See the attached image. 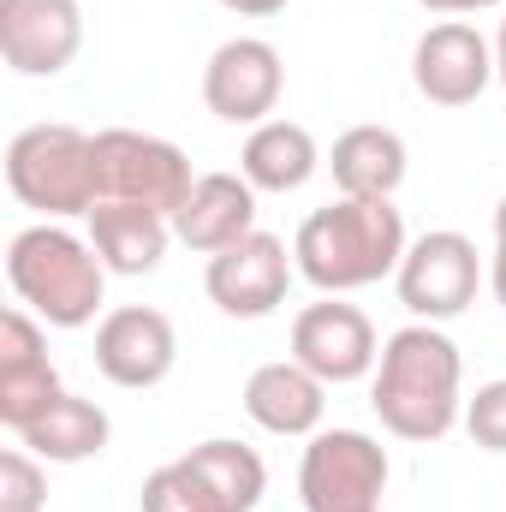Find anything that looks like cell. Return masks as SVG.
<instances>
[{
  "mask_svg": "<svg viewBox=\"0 0 506 512\" xmlns=\"http://www.w3.org/2000/svg\"><path fill=\"white\" fill-rule=\"evenodd\" d=\"M316 167H322V149H316L310 126H298V120H262L239 149V173L256 191H274V197L304 191L316 179Z\"/></svg>",
  "mask_w": 506,
  "mask_h": 512,
  "instance_id": "cell-20",
  "label": "cell"
},
{
  "mask_svg": "<svg viewBox=\"0 0 506 512\" xmlns=\"http://www.w3.org/2000/svg\"><path fill=\"white\" fill-rule=\"evenodd\" d=\"M185 465L209 483V495L227 512H256L262 495H268V465H262V453L245 447V441H227V435L197 441V447L185 453Z\"/></svg>",
  "mask_w": 506,
  "mask_h": 512,
  "instance_id": "cell-21",
  "label": "cell"
},
{
  "mask_svg": "<svg viewBox=\"0 0 506 512\" xmlns=\"http://www.w3.org/2000/svg\"><path fill=\"white\" fill-rule=\"evenodd\" d=\"M465 435H471L483 453H506V376L483 382L465 399Z\"/></svg>",
  "mask_w": 506,
  "mask_h": 512,
  "instance_id": "cell-24",
  "label": "cell"
},
{
  "mask_svg": "<svg viewBox=\"0 0 506 512\" xmlns=\"http://www.w3.org/2000/svg\"><path fill=\"white\" fill-rule=\"evenodd\" d=\"M387 447L364 429H316L298 459V501L304 512H381L387 495Z\"/></svg>",
  "mask_w": 506,
  "mask_h": 512,
  "instance_id": "cell-6",
  "label": "cell"
},
{
  "mask_svg": "<svg viewBox=\"0 0 506 512\" xmlns=\"http://www.w3.org/2000/svg\"><path fill=\"white\" fill-rule=\"evenodd\" d=\"M292 358H298L310 376H322L328 387L364 382V376H376V364H381L376 322H370L358 304L322 292L316 304H304V310L292 316Z\"/></svg>",
  "mask_w": 506,
  "mask_h": 512,
  "instance_id": "cell-8",
  "label": "cell"
},
{
  "mask_svg": "<svg viewBox=\"0 0 506 512\" xmlns=\"http://www.w3.org/2000/svg\"><path fill=\"white\" fill-rule=\"evenodd\" d=\"M179 364V328L155 304H120L96 322V370L114 387L149 393L173 376Z\"/></svg>",
  "mask_w": 506,
  "mask_h": 512,
  "instance_id": "cell-12",
  "label": "cell"
},
{
  "mask_svg": "<svg viewBox=\"0 0 506 512\" xmlns=\"http://www.w3.org/2000/svg\"><path fill=\"white\" fill-rule=\"evenodd\" d=\"M84 48L78 0H0V60L18 78H60Z\"/></svg>",
  "mask_w": 506,
  "mask_h": 512,
  "instance_id": "cell-13",
  "label": "cell"
},
{
  "mask_svg": "<svg viewBox=\"0 0 506 512\" xmlns=\"http://www.w3.org/2000/svg\"><path fill=\"white\" fill-rule=\"evenodd\" d=\"M286 96V60L262 36H233L203 66V108L227 126H262L274 120Z\"/></svg>",
  "mask_w": 506,
  "mask_h": 512,
  "instance_id": "cell-9",
  "label": "cell"
},
{
  "mask_svg": "<svg viewBox=\"0 0 506 512\" xmlns=\"http://www.w3.org/2000/svg\"><path fill=\"white\" fill-rule=\"evenodd\" d=\"M48 322L30 316L24 304H12L0 316V423L12 435H24L66 387H60V370L48 358Z\"/></svg>",
  "mask_w": 506,
  "mask_h": 512,
  "instance_id": "cell-14",
  "label": "cell"
},
{
  "mask_svg": "<svg viewBox=\"0 0 506 512\" xmlns=\"http://www.w3.org/2000/svg\"><path fill=\"white\" fill-rule=\"evenodd\" d=\"M6 280H12V298L30 316H42L48 328H84V322H96V310L108 298V262L66 221H36V227L12 233Z\"/></svg>",
  "mask_w": 506,
  "mask_h": 512,
  "instance_id": "cell-3",
  "label": "cell"
},
{
  "mask_svg": "<svg viewBox=\"0 0 506 512\" xmlns=\"http://www.w3.org/2000/svg\"><path fill=\"white\" fill-rule=\"evenodd\" d=\"M84 221H90V245L108 262V274H155L173 245V221L143 203H96Z\"/></svg>",
  "mask_w": 506,
  "mask_h": 512,
  "instance_id": "cell-17",
  "label": "cell"
},
{
  "mask_svg": "<svg viewBox=\"0 0 506 512\" xmlns=\"http://www.w3.org/2000/svg\"><path fill=\"white\" fill-rule=\"evenodd\" d=\"M495 84L506 90V18H501V30H495Z\"/></svg>",
  "mask_w": 506,
  "mask_h": 512,
  "instance_id": "cell-28",
  "label": "cell"
},
{
  "mask_svg": "<svg viewBox=\"0 0 506 512\" xmlns=\"http://www.w3.org/2000/svg\"><path fill=\"white\" fill-rule=\"evenodd\" d=\"M137 501H143V512H227L215 495H209V483H203L185 459H173V465L149 471Z\"/></svg>",
  "mask_w": 506,
  "mask_h": 512,
  "instance_id": "cell-22",
  "label": "cell"
},
{
  "mask_svg": "<svg viewBox=\"0 0 506 512\" xmlns=\"http://www.w3.org/2000/svg\"><path fill=\"white\" fill-rule=\"evenodd\" d=\"M423 12H441V18H465V12H495L506 0H417Z\"/></svg>",
  "mask_w": 506,
  "mask_h": 512,
  "instance_id": "cell-25",
  "label": "cell"
},
{
  "mask_svg": "<svg viewBox=\"0 0 506 512\" xmlns=\"http://www.w3.org/2000/svg\"><path fill=\"white\" fill-rule=\"evenodd\" d=\"M405 245L411 239H405V215L393 209V197H334L328 209L304 215L292 239V262L316 292L346 298L358 286L399 274Z\"/></svg>",
  "mask_w": 506,
  "mask_h": 512,
  "instance_id": "cell-2",
  "label": "cell"
},
{
  "mask_svg": "<svg viewBox=\"0 0 506 512\" xmlns=\"http://www.w3.org/2000/svg\"><path fill=\"white\" fill-rule=\"evenodd\" d=\"M495 239H506V197L495 203Z\"/></svg>",
  "mask_w": 506,
  "mask_h": 512,
  "instance_id": "cell-29",
  "label": "cell"
},
{
  "mask_svg": "<svg viewBox=\"0 0 506 512\" xmlns=\"http://www.w3.org/2000/svg\"><path fill=\"white\" fill-rule=\"evenodd\" d=\"M96 173H102V203H143L155 215H179V203L191 197L197 173L191 155L155 131L108 126L96 131Z\"/></svg>",
  "mask_w": 506,
  "mask_h": 512,
  "instance_id": "cell-5",
  "label": "cell"
},
{
  "mask_svg": "<svg viewBox=\"0 0 506 512\" xmlns=\"http://www.w3.org/2000/svg\"><path fill=\"white\" fill-rule=\"evenodd\" d=\"M48 507V471L30 447L0 453V512H42Z\"/></svg>",
  "mask_w": 506,
  "mask_h": 512,
  "instance_id": "cell-23",
  "label": "cell"
},
{
  "mask_svg": "<svg viewBox=\"0 0 506 512\" xmlns=\"http://www.w3.org/2000/svg\"><path fill=\"white\" fill-rule=\"evenodd\" d=\"M245 417H251L262 435H280V441H310L328 417V382L310 376L298 358H274V364H256L251 382H245Z\"/></svg>",
  "mask_w": 506,
  "mask_h": 512,
  "instance_id": "cell-15",
  "label": "cell"
},
{
  "mask_svg": "<svg viewBox=\"0 0 506 512\" xmlns=\"http://www.w3.org/2000/svg\"><path fill=\"white\" fill-rule=\"evenodd\" d=\"M227 12H239V18H274V12H286L292 0H221Z\"/></svg>",
  "mask_w": 506,
  "mask_h": 512,
  "instance_id": "cell-26",
  "label": "cell"
},
{
  "mask_svg": "<svg viewBox=\"0 0 506 512\" xmlns=\"http://www.w3.org/2000/svg\"><path fill=\"white\" fill-rule=\"evenodd\" d=\"M292 274H298L292 251H286L274 233L256 227L251 239H239V245H227L221 256H209L203 292H209V304H215L221 316H233V322H262V316H274V310L286 304Z\"/></svg>",
  "mask_w": 506,
  "mask_h": 512,
  "instance_id": "cell-10",
  "label": "cell"
},
{
  "mask_svg": "<svg viewBox=\"0 0 506 512\" xmlns=\"http://www.w3.org/2000/svg\"><path fill=\"white\" fill-rule=\"evenodd\" d=\"M489 286H495V298H501V310H506V239H495V256H489Z\"/></svg>",
  "mask_w": 506,
  "mask_h": 512,
  "instance_id": "cell-27",
  "label": "cell"
},
{
  "mask_svg": "<svg viewBox=\"0 0 506 512\" xmlns=\"http://www.w3.org/2000/svg\"><path fill=\"white\" fill-rule=\"evenodd\" d=\"M405 137L393 126H352L334 137V155H328V173H334V191L340 197H393L405 185Z\"/></svg>",
  "mask_w": 506,
  "mask_h": 512,
  "instance_id": "cell-18",
  "label": "cell"
},
{
  "mask_svg": "<svg viewBox=\"0 0 506 512\" xmlns=\"http://www.w3.org/2000/svg\"><path fill=\"white\" fill-rule=\"evenodd\" d=\"M370 405L393 441L429 447L465 423V358L441 322H405L381 340Z\"/></svg>",
  "mask_w": 506,
  "mask_h": 512,
  "instance_id": "cell-1",
  "label": "cell"
},
{
  "mask_svg": "<svg viewBox=\"0 0 506 512\" xmlns=\"http://www.w3.org/2000/svg\"><path fill=\"white\" fill-rule=\"evenodd\" d=\"M411 84L435 108H471L495 84V42L465 18H441L411 48Z\"/></svg>",
  "mask_w": 506,
  "mask_h": 512,
  "instance_id": "cell-11",
  "label": "cell"
},
{
  "mask_svg": "<svg viewBox=\"0 0 506 512\" xmlns=\"http://www.w3.org/2000/svg\"><path fill=\"white\" fill-rule=\"evenodd\" d=\"M256 233V185L245 173H197L191 197L173 215V239L197 256H221Z\"/></svg>",
  "mask_w": 506,
  "mask_h": 512,
  "instance_id": "cell-16",
  "label": "cell"
},
{
  "mask_svg": "<svg viewBox=\"0 0 506 512\" xmlns=\"http://www.w3.org/2000/svg\"><path fill=\"white\" fill-rule=\"evenodd\" d=\"M393 286H399V304L411 310V322H453V316H465L477 304L483 256L465 233L435 227V233L405 245V262H399Z\"/></svg>",
  "mask_w": 506,
  "mask_h": 512,
  "instance_id": "cell-7",
  "label": "cell"
},
{
  "mask_svg": "<svg viewBox=\"0 0 506 512\" xmlns=\"http://www.w3.org/2000/svg\"><path fill=\"white\" fill-rule=\"evenodd\" d=\"M108 441H114V417H108L96 399H84V393H60V399H54L24 435H18V447H30V453L48 459V465H84V459H102Z\"/></svg>",
  "mask_w": 506,
  "mask_h": 512,
  "instance_id": "cell-19",
  "label": "cell"
},
{
  "mask_svg": "<svg viewBox=\"0 0 506 512\" xmlns=\"http://www.w3.org/2000/svg\"><path fill=\"white\" fill-rule=\"evenodd\" d=\"M6 185L42 221H78L102 203L96 137L78 126H24L6 143Z\"/></svg>",
  "mask_w": 506,
  "mask_h": 512,
  "instance_id": "cell-4",
  "label": "cell"
}]
</instances>
